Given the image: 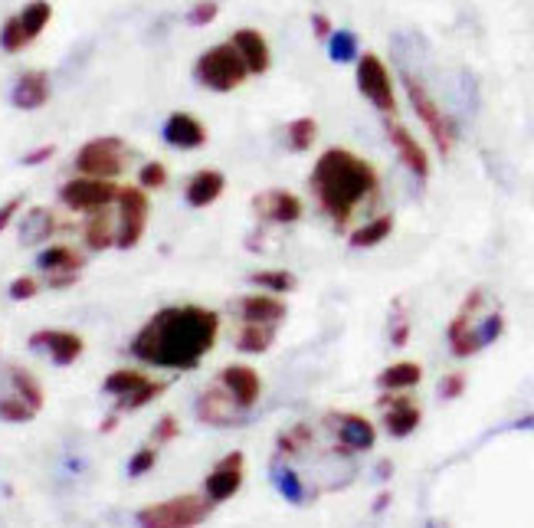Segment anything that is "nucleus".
<instances>
[{
	"instance_id": "nucleus-1",
	"label": "nucleus",
	"mask_w": 534,
	"mask_h": 528,
	"mask_svg": "<svg viewBox=\"0 0 534 528\" xmlns=\"http://www.w3.org/2000/svg\"><path fill=\"white\" fill-rule=\"evenodd\" d=\"M220 338V315L207 305H168L138 328L128 351L151 368L194 371Z\"/></svg>"
},
{
	"instance_id": "nucleus-2",
	"label": "nucleus",
	"mask_w": 534,
	"mask_h": 528,
	"mask_svg": "<svg viewBox=\"0 0 534 528\" xmlns=\"http://www.w3.org/2000/svg\"><path fill=\"white\" fill-rule=\"evenodd\" d=\"M312 191L325 214L335 220L338 227H344L354 210L367 201V194L377 191V171L364 158L351 155V151L328 148L325 155L315 161Z\"/></svg>"
},
{
	"instance_id": "nucleus-3",
	"label": "nucleus",
	"mask_w": 534,
	"mask_h": 528,
	"mask_svg": "<svg viewBox=\"0 0 534 528\" xmlns=\"http://www.w3.org/2000/svg\"><path fill=\"white\" fill-rule=\"evenodd\" d=\"M485 305L482 299V289L469 292L466 302H462V309L453 322H449V348H453L456 358H469L476 355V351L489 348L492 342H498V335L505 332V319L502 312H485L479 315V309Z\"/></svg>"
},
{
	"instance_id": "nucleus-4",
	"label": "nucleus",
	"mask_w": 534,
	"mask_h": 528,
	"mask_svg": "<svg viewBox=\"0 0 534 528\" xmlns=\"http://www.w3.org/2000/svg\"><path fill=\"white\" fill-rule=\"evenodd\" d=\"M213 512V502L197 492H184V496L154 502V506L138 509V528H197Z\"/></svg>"
},
{
	"instance_id": "nucleus-5",
	"label": "nucleus",
	"mask_w": 534,
	"mask_h": 528,
	"mask_svg": "<svg viewBox=\"0 0 534 528\" xmlns=\"http://www.w3.org/2000/svg\"><path fill=\"white\" fill-rule=\"evenodd\" d=\"M249 76V69L243 63V56L236 53L233 43H217L207 53H200V60L194 63V79L210 92H233L240 89Z\"/></svg>"
},
{
	"instance_id": "nucleus-6",
	"label": "nucleus",
	"mask_w": 534,
	"mask_h": 528,
	"mask_svg": "<svg viewBox=\"0 0 534 528\" xmlns=\"http://www.w3.org/2000/svg\"><path fill=\"white\" fill-rule=\"evenodd\" d=\"M403 89H407V99L413 105V112L420 115V122L426 125V132L433 135L439 155H449V151H453V145H456V125H453V119H449V115L439 109L436 99L430 96V89H426L413 73H407V69H403Z\"/></svg>"
},
{
	"instance_id": "nucleus-7",
	"label": "nucleus",
	"mask_w": 534,
	"mask_h": 528,
	"mask_svg": "<svg viewBox=\"0 0 534 528\" xmlns=\"http://www.w3.org/2000/svg\"><path fill=\"white\" fill-rule=\"evenodd\" d=\"M125 142L122 138H92L76 151V171L79 178H96V181H112L125 171Z\"/></svg>"
},
{
	"instance_id": "nucleus-8",
	"label": "nucleus",
	"mask_w": 534,
	"mask_h": 528,
	"mask_svg": "<svg viewBox=\"0 0 534 528\" xmlns=\"http://www.w3.org/2000/svg\"><path fill=\"white\" fill-rule=\"evenodd\" d=\"M118 217H115V246L118 250H135L148 230V194L141 187H118Z\"/></svg>"
},
{
	"instance_id": "nucleus-9",
	"label": "nucleus",
	"mask_w": 534,
	"mask_h": 528,
	"mask_svg": "<svg viewBox=\"0 0 534 528\" xmlns=\"http://www.w3.org/2000/svg\"><path fill=\"white\" fill-rule=\"evenodd\" d=\"M102 391L118 397V414H132V410H141L145 404H151L154 397H161L164 391H168V381H154L141 371L122 368V371H112L109 378H105Z\"/></svg>"
},
{
	"instance_id": "nucleus-10",
	"label": "nucleus",
	"mask_w": 534,
	"mask_h": 528,
	"mask_svg": "<svg viewBox=\"0 0 534 528\" xmlns=\"http://www.w3.org/2000/svg\"><path fill=\"white\" fill-rule=\"evenodd\" d=\"M50 20H53L50 0H30L17 17H10L4 27H0V50L4 53L27 50V46L37 40L46 27H50Z\"/></svg>"
},
{
	"instance_id": "nucleus-11",
	"label": "nucleus",
	"mask_w": 534,
	"mask_h": 528,
	"mask_svg": "<svg viewBox=\"0 0 534 528\" xmlns=\"http://www.w3.org/2000/svg\"><path fill=\"white\" fill-rule=\"evenodd\" d=\"M358 89L361 96L374 105L377 112L394 115L397 112V96H394V79H390L387 66L381 63V56L364 53L358 60Z\"/></svg>"
},
{
	"instance_id": "nucleus-12",
	"label": "nucleus",
	"mask_w": 534,
	"mask_h": 528,
	"mask_svg": "<svg viewBox=\"0 0 534 528\" xmlns=\"http://www.w3.org/2000/svg\"><path fill=\"white\" fill-rule=\"evenodd\" d=\"M115 197H118V184L96 181V178H76V181L63 184V191H59V201H63L69 210H79V214L105 210L109 204H115Z\"/></svg>"
},
{
	"instance_id": "nucleus-13",
	"label": "nucleus",
	"mask_w": 534,
	"mask_h": 528,
	"mask_svg": "<svg viewBox=\"0 0 534 528\" xmlns=\"http://www.w3.org/2000/svg\"><path fill=\"white\" fill-rule=\"evenodd\" d=\"M30 348L46 351V358H50L53 365L66 368V365H73V361L82 358L86 342H82L76 332H66V328H43V332L30 335Z\"/></svg>"
},
{
	"instance_id": "nucleus-14",
	"label": "nucleus",
	"mask_w": 534,
	"mask_h": 528,
	"mask_svg": "<svg viewBox=\"0 0 534 528\" xmlns=\"http://www.w3.org/2000/svg\"><path fill=\"white\" fill-rule=\"evenodd\" d=\"M240 486H243V453H230L207 473L204 496L217 506V502L233 499L236 492H240Z\"/></svg>"
},
{
	"instance_id": "nucleus-15",
	"label": "nucleus",
	"mask_w": 534,
	"mask_h": 528,
	"mask_svg": "<svg viewBox=\"0 0 534 528\" xmlns=\"http://www.w3.org/2000/svg\"><path fill=\"white\" fill-rule=\"evenodd\" d=\"M197 417L210 427H233V424H243L246 410L236 407V401L220 384H213L197 397Z\"/></svg>"
},
{
	"instance_id": "nucleus-16",
	"label": "nucleus",
	"mask_w": 534,
	"mask_h": 528,
	"mask_svg": "<svg viewBox=\"0 0 534 528\" xmlns=\"http://www.w3.org/2000/svg\"><path fill=\"white\" fill-rule=\"evenodd\" d=\"M236 315L240 322L249 325H282L289 315V305L282 296H269V292H253V296H240L236 299Z\"/></svg>"
},
{
	"instance_id": "nucleus-17",
	"label": "nucleus",
	"mask_w": 534,
	"mask_h": 528,
	"mask_svg": "<svg viewBox=\"0 0 534 528\" xmlns=\"http://www.w3.org/2000/svg\"><path fill=\"white\" fill-rule=\"evenodd\" d=\"M220 387L227 391L236 407L240 410H253L259 404V394H263V381H259V374L249 368V365H227L217 374Z\"/></svg>"
},
{
	"instance_id": "nucleus-18",
	"label": "nucleus",
	"mask_w": 534,
	"mask_h": 528,
	"mask_svg": "<svg viewBox=\"0 0 534 528\" xmlns=\"http://www.w3.org/2000/svg\"><path fill=\"white\" fill-rule=\"evenodd\" d=\"M253 210L263 224H295L302 217V201L292 191H263L253 201Z\"/></svg>"
},
{
	"instance_id": "nucleus-19",
	"label": "nucleus",
	"mask_w": 534,
	"mask_h": 528,
	"mask_svg": "<svg viewBox=\"0 0 534 528\" xmlns=\"http://www.w3.org/2000/svg\"><path fill=\"white\" fill-rule=\"evenodd\" d=\"M387 138H390V145H394L397 158L403 161V168H407L413 178H420V181L430 178V158H426L423 145L407 132V128L397 122H387Z\"/></svg>"
},
{
	"instance_id": "nucleus-20",
	"label": "nucleus",
	"mask_w": 534,
	"mask_h": 528,
	"mask_svg": "<svg viewBox=\"0 0 534 528\" xmlns=\"http://www.w3.org/2000/svg\"><path fill=\"white\" fill-rule=\"evenodd\" d=\"M164 142L171 148H181V151H194V148H204L207 145V128L204 122H197L194 115L187 112H174L168 122H164Z\"/></svg>"
},
{
	"instance_id": "nucleus-21",
	"label": "nucleus",
	"mask_w": 534,
	"mask_h": 528,
	"mask_svg": "<svg viewBox=\"0 0 534 528\" xmlns=\"http://www.w3.org/2000/svg\"><path fill=\"white\" fill-rule=\"evenodd\" d=\"M230 43L236 46V53L243 56L246 69H249V73H253V76H263L266 69H269V63H272L269 43H266V37H263V33H259V30H253V27L236 30Z\"/></svg>"
},
{
	"instance_id": "nucleus-22",
	"label": "nucleus",
	"mask_w": 534,
	"mask_h": 528,
	"mask_svg": "<svg viewBox=\"0 0 534 528\" xmlns=\"http://www.w3.org/2000/svg\"><path fill=\"white\" fill-rule=\"evenodd\" d=\"M335 433H338L341 447H344V450H351V453L371 450V447H374V440H377V433H374V427H371V420H367V417H358V414H338V417H335Z\"/></svg>"
},
{
	"instance_id": "nucleus-23",
	"label": "nucleus",
	"mask_w": 534,
	"mask_h": 528,
	"mask_svg": "<svg viewBox=\"0 0 534 528\" xmlns=\"http://www.w3.org/2000/svg\"><path fill=\"white\" fill-rule=\"evenodd\" d=\"M46 99H50V76H46L43 69H30V73H23L17 79L14 92H10V102L23 112L40 109V105H46Z\"/></svg>"
},
{
	"instance_id": "nucleus-24",
	"label": "nucleus",
	"mask_w": 534,
	"mask_h": 528,
	"mask_svg": "<svg viewBox=\"0 0 534 528\" xmlns=\"http://www.w3.org/2000/svg\"><path fill=\"white\" fill-rule=\"evenodd\" d=\"M227 191V178L220 171H197L191 181H187V204L191 207H210L213 201H220V194Z\"/></svg>"
},
{
	"instance_id": "nucleus-25",
	"label": "nucleus",
	"mask_w": 534,
	"mask_h": 528,
	"mask_svg": "<svg viewBox=\"0 0 534 528\" xmlns=\"http://www.w3.org/2000/svg\"><path fill=\"white\" fill-rule=\"evenodd\" d=\"M37 266L43 269V273H82V266H86V256H82L79 250H73V246H46V250L37 256Z\"/></svg>"
},
{
	"instance_id": "nucleus-26",
	"label": "nucleus",
	"mask_w": 534,
	"mask_h": 528,
	"mask_svg": "<svg viewBox=\"0 0 534 528\" xmlns=\"http://www.w3.org/2000/svg\"><path fill=\"white\" fill-rule=\"evenodd\" d=\"M279 328L276 325H249V322H240V332H236L233 345L240 355H266L276 342Z\"/></svg>"
},
{
	"instance_id": "nucleus-27",
	"label": "nucleus",
	"mask_w": 534,
	"mask_h": 528,
	"mask_svg": "<svg viewBox=\"0 0 534 528\" xmlns=\"http://www.w3.org/2000/svg\"><path fill=\"white\" fill-rule=\"evenodd\" d=\"M420 424V407L413 401H387V414H384V427L390 437H410Z\"/></svg>"
},
{
	"instance_id": "nucleus-28",
	"label": "nucleus",
	"mask_w": 534,
	"mask_h": 528,
	"mask_svg": "<svg viewBox=\"0 0 534 528\" xmlns=\"http://www.w3.org/2000/svg\"><path fill=\"white\" fill-rule=\"evenodd\" d=\"M56 233V217L46 207H33L27 217L20 220V243L23 246H40Z\"/></svg>"
},
{
	"instance_id": "nucleus-29",
	"label": "nucleus",
	"mask_w": 534,
	"mask_h": 528,
	"mask_svg": "<svg viewBox=\"0 0 534 528\" xmlns=\"http://www.w3.org/2000/svg\"><path fill=\"white\" fill-rule=\"evenodd\" d=\"M82 240H86L89 250H109V246H115V220L109 214V207L105 210H96V214H89L86 227H82Z\"/></svg>"
},
{
	"instance_id": "nucleus-30",
	"label": "nucleus",
	"mask_w": 534,
	"mask_h": 528,
	"mask_svg": "<svg viewBox=\"0 0 534 528\" xmlns=\"http://www.w3.org/2000/svg\"><path fill=\"white\" fill-rule=\"evenodd\" d=\"M269 476H272V486H276V492L282 499L292 502V506H302V502H305V483L289 463L276 460V463H272V469H269Z\"/></svg>"
},
{
	"instance_id": "nucleus-31",
	"label": "nucleus",
	"mask_w": 534,
	"mask_h": 528,
	"mask_svg": "<svg viewBox=\"0 0 534 528\" xmlns=\"http://www.w3.org/2000/svg\"><path fill=\"white\" fill-rule=\"evenodd\" d=\"M423 378V368L417 361H397V365H390L381 371V378L377 384L384 387V391H410V387H417Z\"/></svg>"
},
{
	"instance_id": "nucleus-32",
	"label": "nucleus",
	"mask_w": 534,
	"mask_h": 528,
	"mask_svg": "<svg viewBox=\"0 0 534 528\" xmlns=\"http://www.w3.org/2000/svg\"><path fill=\"white\" fill-rule=\"evenodd\" d=\"M249 283L259 292H269V296H289L299 286V279L289 269H256V273H249Z\"/></svg>"
},
{
	"instance_id": "nucleus-33",
	"label": "nucleus",
	"mask_w": 534,
	"mask_h": 528,
	"mask_svg": "<svg viewBox=\"0 0 534 528\" xmlns=\"http://www.w3.org/2000/svg\"><path fill=\"white\" fill-rule=\"evenodd\" d=\"M4 374H7V381H10V391H14V394H20L23 401H27V404H33L37 410H43V387H40V381L33 378V374H30L27 368H20V365H10Z\"/></svg>"
},
{
	"instance_id": "nucleus-34",
	"label": "nucleus",
	"mask_w": 534,
	"mask_h": 528,
	"mask_svg": "<svg viewBox=\"0 0 534 528\" xmlns=\"http://www.w3.org/2000/svg\"><path fill=\"white\" fill-rule=\"evenodd\" d=\"M390 230H394V217H390V214L374 217V220H367L364 227H358L351 233V246H354V250H371V246L384 243L390 237Z\"/></svg>"
},
{
	"instance_id": "nucleus-35",
	"label": "nucleus",
	"mask_w": 534,
	"mask_h": 528,
	"mask_svg": "<svg viewBox=\"0 0 534 528\" xmlns=\"http://www.w3.org/2000/svg\"><path fill=\"white\" fill-rule=\"evenodd\" d=\"M37 414H40V410L33 407V404H27L14 391L0 397V420H7V424H27V420H33Z\"/></svg>"
},
{
	"instance_id": "nucleus-36",
	"label": "nucleus",
	"mask_w": 534,
	"mask_h": 528,
	"mask_svg": "<svg viewBox=\"0 0 534 528\" xmlns=\"http://www.w3.org/2000/svg\"><path fill=\"white\" fill-rule=\"evenodd\" d=\"M328 56L335 63H351L358 60V37L351 30H335L328 37Z\"/></svg>"
},
{
	"instance_id": "nucleus-37",
	"label": "nucleus",
	"mask_w": 534,
	"mask_h": 528,
	"mask_svg": "<svg viewBox=\"0 0 534 528\" xmlns=\"http://www.w3.org/2000/svg\"><path fill=\"white\" fill-rule=\"evenodd\" d=\"M315 135H318V122L315 119H295L286 128V138H289L292 151H308V148H312V142H315Z\"/></svg>"
},
{
	"instance_id": "nucleus-38",
	"label": "nucleus",
	"mask_w": 534,
	"mask_h": 528,
	"mask_svg": "<svg viewBox=\"0 0 534 528\" xmlns=\"http://www.w3.org/2000/svg\"><path fill=\"white\" fill-rule=\"evenodd\" d=\"M138 184H141V191H158V187L168 184V168H164L161 161H148L145 168L138 171Z\"/></svg>"
},
{
	"instance_id": "nucleus-39",
	"label": "nucleus",
	"mask_w": 534,
	"mask_h": 528,
	"mask_svg": "<svg viewBox=\"0 0 534 528\" xmlns=\"http://www.w3.org/2000/svg\"><path fill=\"white\" fill-rule=\"evenodd\" d=\"M217 14H220L217 0H200V4L187 10V23H191V27H207V23L217 20Z\"/></svg>"
},
{
	"instance_id": "nucleus-40",
	"label": "nucleus",
	"mask_w": 534,
	"mask_h": 528,
	"mask_svg": "<svg viewBox=\"0 0 534 528\" xmlns=\"http://www.w3.org/2000/svg\"><path fill=\"white\" fill-rule=\"evenodd\" d=\"M40 292V283L33 276H20V279H14L10 283V289H7V296L14 299V302H27V299H33Z\"/></svg>"
},
{
	"instance_id": "nucleus-41",
	"label": "nucleus",
	"mask_w": 534,
	"mask_h": 528,
	"mask_svg": "<svg viewBox=\"0 0 534 528\" xmlns=\"http://www.w3.org/2000/svg\"><path fill=\"white\" fill-rule=\"evenodd\" d=\"M154 460H158V453H154V447H141L132 460H128V476L138 479V476H145L148 469L154 466Z\"/></svg>"
},
{
	"instance_id": "nucleus-42",
	"label": "nucleus",
	"mask_w": 534,
	"mask_h": 528,
	"mask_svg": "<svg viewBox=\"0 0 534 528\" xmlns=\"http://www.w3.org/2000/svg\"><path fill=\"white\" fill-rule=\"evenodd\" d=\"M177 437V420L174 414H164L158 424H154V443H168Z\"/></svg>"
},
{
	"instance_id": "nucleus-43",
	"label": "nucleus",
	"mask_w": 534,
	"mask_h": 528,
	"mask_svg": "<svg viewBox=\"0 0 534 528\" xmlns=\"http://www.w3.org/2000/svg\"><path fill=\"white\" fill-rule=\"evenodd\" d=\"M20 207H23V197H10V201L0 207V233H4L10 224H14V217H17Z\"/></svg>"
},
{
	"instance_id": "nucleus-44",
	"label": "nucleus",
	"mask_w": 534,
	"mask_h": 528,
	"mask_svg": "<svg viewBox=\"0 0 534 528\" xmlns=\"http://www.w3.org/2000/svg\"><path fill=\"white\" fill-rule=\"evenodd\" d=\"M53 155H56V148H53V145H43V148H37V151H30V155H23V164H27V168H33V164L50 161Z\"/></svg>"
},
{
	"instance_id": "nucleus-45",
	"label": "nucleus",
	"mask_w": 534,
	"mask_h": 528,
	"mask_svg": "<svg viewBox=\"0 0 534 528\" xmlns=\"http://www.w3.org/2000/svg\"><path fill=\"white\" fill-rule=\"evenodd\" d=\"M462 387H466V378H462V374H449V378L443 381V387H439V394H443V397H456Z\"/></svg>"
},
{
	"instance_id": "nucleus-46",
	"label": "nucleus",
	"mask_w": 534,
	"mask_h": 528,
	"mask_svg": "<svg viewBox=\"0 0 534 528\" xmlns=\"http://www.w3.org/2000/svg\"><path fill=\"white\" fill-rule=\"evenodd\" d=\"M312 30H315V37L328 40L331 37V20L325 14H312Z\"/></svg>"
},
{
	"instance_id": "nucleus-47",
	"label": "nucleus",
	"mask_w": 534,
	"mask_h": 528,
	"mask_svg": "<svg viewBox=\"0 0 534 528\" xmlns=\"http://www.w3.org/2000/svg\"><path fill=\"white\" fill-rule=\"evenodd\" d=\"M390 338H394V345H407V338H410L407 319H397V322H394V332H390Z\"/></svg>"
},
{
	"instance_id": "nucleus-48",
	"label": "nucleus",
	"mask_w": 534,
	"mask_h": 528,
	"mask_svg": "<svg viewBox=\"0 0 534 528\" xmlns=\"http://www.w3.org/2000/svg\"><path fill=\"white\" fill-rule=\"evenodd\" d=\"M518 430H534V417H525V420H518L515 424Z\"/></svg>"
},
{
	"instance_id": "nucleus-49",
	"label": "nucleus",
	"mask_w": 534,
	"mask_h": 528,
	"mask_svg": "<svg viewBox=\"0 0 534 528\" xmlns=\"http://www.w3.org/2000/svg\"><path fill=\"white\" fill-rule=\"evenodd\" d=\"M423 528H436V525H433V522H426V525H423Z\"/></svg>"
}]
</instances>
